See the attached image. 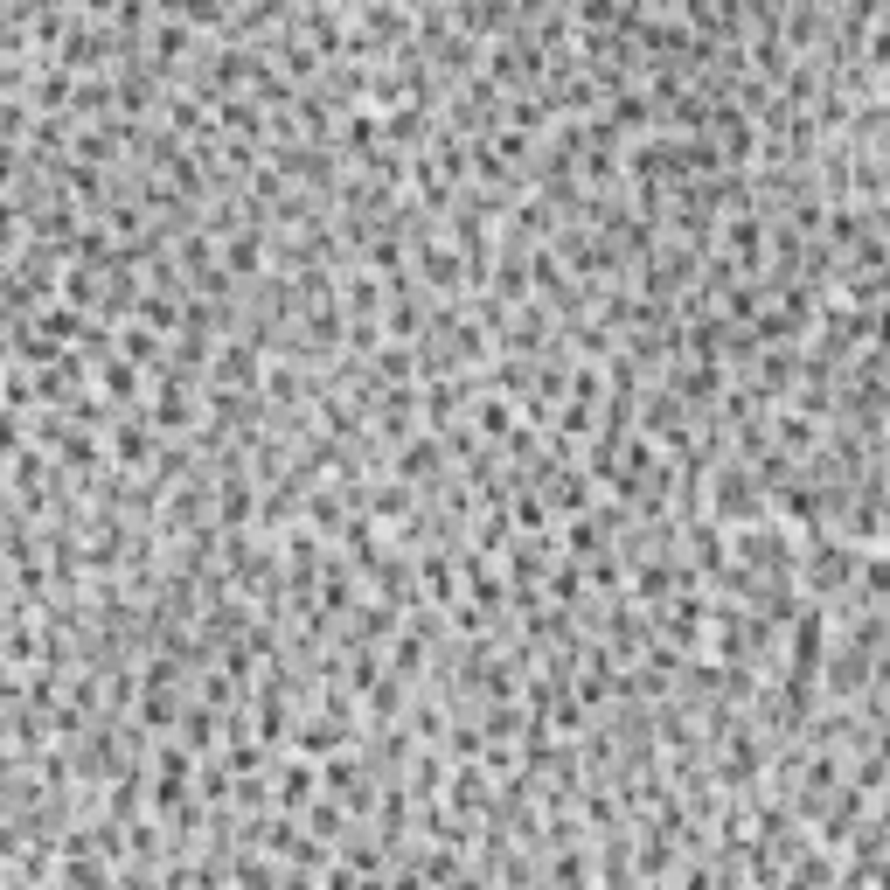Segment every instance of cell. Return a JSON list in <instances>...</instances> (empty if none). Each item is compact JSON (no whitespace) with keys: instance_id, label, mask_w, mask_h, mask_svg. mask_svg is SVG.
I'll return each instance as SVG.
<instances>
[{"instance_id":"obj_1","label":"cell","mask_w":890,"mask_h":890,"mask_svg":"<svg viewBox=\"0 0 890 890\" xmlns=\"http://www.w3.org/2000/svg\"><path fill=\"white\" fill-rule=\"evenodd\" d=\"M306 793H313V772L306 765H286V807H306Z\"/></svg>"}]
</instances>
